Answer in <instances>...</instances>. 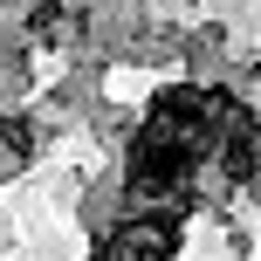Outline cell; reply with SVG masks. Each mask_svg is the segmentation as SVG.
Masks as SVG:
<instances>
[{"label": "cell", "mask_w": 261, "mask_h": 261, "mask_svg": "<svg viewBox=\"0 0 261 261\" xmlns=\"http://www.w3.org/2000/svg\"><path fill=\"white\" fill-rule=\"evenodd\" d=\"M172 248H179V213H138L110 234L96 261H172Z\"/></svg>", "instance_id": "6da1fadb"}]
</instances>
